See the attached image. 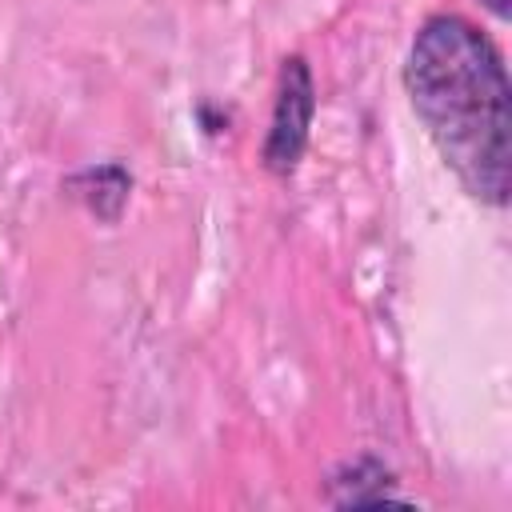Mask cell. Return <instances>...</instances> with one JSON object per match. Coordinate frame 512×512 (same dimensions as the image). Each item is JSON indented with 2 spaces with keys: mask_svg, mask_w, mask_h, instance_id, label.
<instances>
[{
  "mask_svg": "<svg viewBox=\"0 0 512 512\" xmlns=\"http://www.w3.org/2000/svg\"><path fill=\"white\" fill-rule=\"evenodd\" d=\"M408 100L468 196L500 208L512 184V108L496 44L464 16H432L404 64Z\"/></svg>",
  "mask_w": 512,
  "mask_h": 512,
  "instance_id": "6da1fadb",
  "label": "cell"
},
{
  "mask_svg": "<svg viewBox=\"0 0 512 512\" xmlns=\"http://www.w3.org/2000/svg\"><path fill=\"white\" fill-rule=\"evenodd\" d=\"M316 112V88L304 56H288L280 64V84H276V104H272V128L260 148V160L272 176H292L304 148H308V128Z\"/></svg>",
  "mask_w": 512,
  "mask_h": 512,
  "instance_id": "7a4b0ae2",
  "label": "cell"
},
{
  "mask_svg": "<svg viewBox=\"0 0 512 512\" xmlns=\"http://www.w3.org/2000/svg\"><path fill=\"white\" fill-rule=\"evenodd\" d=\"M480 4H484L492 16H500V20H508V12H512V4H508V0H480Z\"/></svg>",
  "mask_w": 512,
  "mask_h": 512,
  "instance_id": "3957f363",
  "label": "cell"
}]
</instances>
